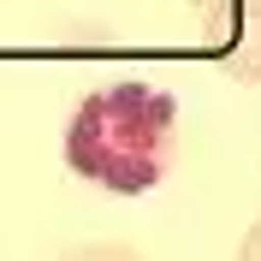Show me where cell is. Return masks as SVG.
I'll list each match as a JSON object with an SVG mask.
<instances>
[{
	"instance_id": "3",
	"label": "cell",
	"mask_w": 261,
	"mask_h": 261,
	"mask_svg": "<svg viewBox=\"0 0 261 261\" xmlns=\"http://www.w3.org/2000/svg\"><path fill=\"white\" fill-rule=\"evenodd\" d=\"M60 261H148V255L130 249V244H77V249H65Z\"/></svg>"
},
{
	"instance_id": "2",
	"label": "cell",
	"mask_w": 261,
	"mask_h": 261,
	"mask_svg": "<svg viewBox=\"0 0 261 261\" xmlns=\"http://www.w3.org/2000/svg\"><path fill=\"white\" fill-rule=\"evenodd\" d=\"M202 42L226 77H261V0H220Z\"/></svg>"
},
{
	"instance_id": "4",
	"label": "cell",
	"mask_w": 261,
	"mask_h": 261,
	"mask_svg": "<svg viewBox=\"0 0 261 261\" xmlns=\"http://www.w3.org/2000/svg\"><path fill=\"white\" fill-rule=\"evenodd\" d=\"M238 261H261V214H255V226L244 231V244H238Z\"/></svg>"
},
{
	"instance_id": "1",
	"label": "cell",
	"mask_w": 261,
	"mask_h": 261,
	"mask_svg": "<svg viewBox=\"0 0 261 261\" xmlns=\"http://www.w3.org/2000/svg\"><path fill=\"white\" fill-rule=\"evenodd\" d=\"M178 154V101L154 83H101L65 119V166L107 196H148Z\"/></svg>"
}]
</instances>
